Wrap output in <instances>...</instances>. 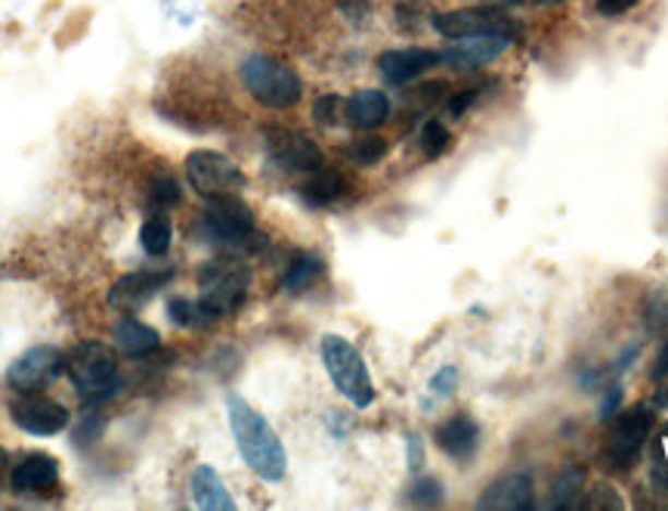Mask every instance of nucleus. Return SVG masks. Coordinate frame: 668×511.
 <instances>
[{"instance_id":"1","label":"nucleus","mask_w":668,"mask_h":511,"mask_svg":"<svg viewBox=\"0 0 668 511\" xmlns=\"http://www.w3.org/2000/svg\"><path fill=\"white\" fill-rule=\"evenodd\" d=\"M226 409H229V428H232L244 465L266 484L282 480L288 472V455L273 425L241 397H229Z\"/></svg>"},{"instance_id":"2","label":"nucleus","mask_w":668,"mask_h":511,"mask_svg":"<svg viewBox=\"0 0 668 511\" xmlns=\"http://www.w3.org/2000/svg\"><path fill=\"white\" fill-rule=\"evenodd\" d=\"M239 75L248 94L266 109H291L303 96V81L295 69L273 57H263V54L244 59Z\"/></svg>"},{"instance_id":"3","label":"nucleus","mask_w":668,"mask_h":511,"mask_svg":"<svg viewBox=\"0 0 668 511\" xmlns=\"http://www.w3.org/2000/svg\"><path fill=\"white\" fill-rule=\"evenodd\" d=\"M248 285H251V270L244 266V261L223 254L199 270V292H202L199 301L214 320H220L236 313L244 304Z\"/></svg>"},{"instance_id":"4","label":"nucleus","mask_w":668,"mask_h":511,"mask_svg":"<svg viewBox=\"0 0 668 511\" xmlns=\"http://www.w3.org/2000/svg\"><path fill=\"white\" fill-rule=\"evenodd\" d=\"M322 363L325 372L334 381V388L341 391V397H347L356 409H366L374 403V384H371L369 366L359 357V350L353 347L350 341L341 335H325L322 338Z\"/></svg>"},{"instance_id":"5","label":"nucleus","mask_w":668,"mask_h":511,"mask_svg":"<svg viewBox=\"0 0 668 511\" xmlns=\"http://www.w3.org/2000/svg\"><path fill=\"white\" fill-rule=\"evenodd\" d=\"M65 372L72 379L74 391L87 403H99V400L111 397L115 388H118V357L99 341L77 344L69 354V360H65Z\"/></svg>"},{"instance_id":"6","label":"nucleus","mask_w":668,"mask_h":511,"mask_svg":"<svg viewBox=\"0 0 668 511\" xmlns=\"http://www.w3.org/2000/svg\"><path fill=\"white\" fill-rule=\"evenodd\" d=\"M433 32L443 35L445 40H467V38H489V35H514L517 28L514 20L501 10V7H464V10H449V13H437L433 20Z\"/></svg>"},{"instance_id":"7","label":"nucleus","mask_w":668,"mask_h":511,"mask_svg":"<svg viewBox=\"0 0 668 511\" xmlns=\"http://www.w3.org/2000/svg\"><path fill=\"white\" fill-rule=\"evenodd\" d=\"M186 177L192 190L202 199H220V195H239L244 190V174L232 158L223 152L195 150L186 158Z\"/></svg>"},{"instance_id":"8","label":"nucleus","mask_w":668,"mask_h":511,"mask_svg":"<svg viewBox=\"0 0 668 511\" xmlns=\"http://www.w3.org/2000/svg\"><path fill=\"white\" fill-rule=\"evenodd\" d=\"M653 406L647 403H634L625 413H616L610 437H607V462L612 468H629L631 462L637 459V453L644 450V443L649 440L653 431Z\"/></svg>"},{"instance_id":"9","label":"nucleus","mask_w":668,"mask_h":511,"mask_svg":"<svg viewBox=\"0 0 668 511\" xmlns=\"http://www.w3.org/2000/svg\"><path fill=\"white\" fill-rule=\"evenodd\" d=\"M202 224L207 236L223 246H244L254 236V211L239 195H220V199H207Z\"/></svg>"},{"instance_id":"10","label":"nucleus","mask_w":668,"mask_h":511,"mask_svg":"<svg viewBox=\"0 0 668 511\" xmlns=\"http://www.w3.org/2000/svg\"><path fill=\"white\" fill-rule=\"evenodd\" d=\"M266 152L273 165L288 174H313L325 165L322 150L315 146L307 133L288 131V128H273L266 131Z\"/></svg>"},{"instance_id":"11","label":"nucleus","mask_w":668,"mask_h":511,"mask_svg":"<svg viewBox=\"0 0 668 511\" xmlns=\"http://www.w3.org/2000/svg\"><path fill=\"white\" fill-rule=\"evenodd\" d=\"M62 369H65V357L56 347H50V344L32 347L7 369V384L19 394H32L37 388L50 384Z\"/></svg>"},{"instance_id":"12","label":"nucleus","mask_w":668,"mask_h":511,"mask_svg":"<svg viewBox=\"0 0 668 511\" xmlns=\"http://www.w3.org/2000/svg\"><path fill=\"white\" fill-rule=\"evenodd\" d=\"M13 421H16L22 431L35 437H53L59 435L65 425H69V413L65 406H59L56 400L40 397V394H22L19 403H13Z\"/></svg>"},{"instance_id":"13","label":"nucleus","mask_w":668,"mask_h":511,"mask_svg":"<svg viewBox=\"0 0 668 511\" xmlns=\"http://www.w3.org/2000/svg\"><path fill=\"white\" fill-rule=\"evenodd\" d=\"M170 280V270H140V273H128L109 288V304L121 313H133L140 307H146Z\"/></svg>"},{"instance_id":"14","label":"nucleus","mask_w":668,"mask_h":511,"mask_svg":"<svg viewBox=\"0 0 668 511\" xmlns=\"http://www.w3.org/2000/svg\"><path fill=\"white\" fill-rule=\"evenodd\" d=\"M533 474L514 472L504 474L499 480H492L486 490H482L477 509L489 511H523L533 509Z\"/></svg>"},{"instance_id":"15","label":"nucleus","mask_w":668,"mask_h":511,"mask_svg":"<svg viewBox=\"0 0 668 511\" xmlns=\"http://www.w3.org/2000/svg\"><path fill=\"white\" fill-rule=\"evenodd\" d=\"M10 487L22 496H40V492H53L59 487V465L53 455L32 453L19 459L10 472Z\"/></svg>"},{"instance_id":"16","label":"nucleus","mask_w":668,"mask_h":511,"mask_svg":"<svg viewBox=\"0 0 668 511\" xmlns=\"http://www.w3.org/2000/svg\"><path fill=\"white\" fill-rule=\"evenodd\" d=\"M443 54L437 50H425V47H403V50H387L378 59L381 75L387 78L390 84H408L415 78H421L427 69L440 66Z\"/></svg>"},{"instance_id":"17","label":"nucleus","mask_w":668,"mask_h":511,"mask_svg":"<svg viewBox=\"0 0 668 511\" xmlns=\"http://www.w3.org/2000/svg\"><path fill=\"white\" fill-rule=\"evenodd\" d=\"M433 437H437V447L445 455H452L455 462H467L470 455L477 453V447H480V425L470 416L458 413V416L443 421Z\"/></svg>"},{"instance_id":"18","label":"nucleus","mask_w":668,"mask_h":511,"mask_svg":"<svg viewBox=\"0 0 668 511\" xmlns=\"http://www.w3.org/2000/svg\"><path fill=\"white\" fill-rule=\"evenodd\" d=\"M514 44V35H489V38H467L443 54V62H452L455 69H480L486 62L499 59Z\"/></svg>"},{"instance_id":"19","label":"nucleus","mask_w":668,"mask_h":511,"mask_svg":"<svg viewBox=\"0 0 668 511\" xmlns=\"http://www.w3.org/2000/svg\"><path fill=\"white\" fill-rule=\"evenodd\" d=\"M390 118V99L381 91H356L344 103V121L356 131H374Z\"/></svg>"},{"instance_id":"20","label":"nucleus","mask_w":668,"mask_h":511,"mask_svg":"<svg viewBox=\"0 0 668 511\" xmlns=\"http://www.w3.org/2000/svg\"><path fill=\"white\" fill-rule=\"evenodd\" d=\"M192 502L204 511H232L236 502L226 490V484L220 480V474L214 472L211 465H199L192 472Z\"/></svg>"},{"instance_id":"21","label":"nucleus","mask_w":668,"mask_h":511,"mask_svg":"<svg viewBox=\"0 0 668 511\" xmlns=\"http://www.w3.org/2000/svg\"><path fill=\"white\" fill-rule=\"evenodd\" d=\"M111 338L118 344V350L128 354V357H148V354H155L158 344H162V341H158V332H155L152 325L133 320V317H124V320L115 322Z\"/></svg>"},{"instance_id":"22","label":"nucleus","mask_w":668,"mask_h":511,"mask_svg":"<svg viewBox=\"0 0 668 511\" xmlns=\"http://www.w3.org/2000/svg\"><path fill=\"white\" fill-rule=\"evenodd\" d=\"M300 192H303V199H307L310 205H315V209L332 205V202H337V199L344 195V177H341L337 170H329L322 165V168L310 174V180L303 183V190Z\"/></svg>"},{"instance_id":"23","label":"nucleus","mask_w":668,"mask_h":511,"mask_svg":"<svg viewBox=\"0 0 668 511\" xmlns=\"http://www.w3.org/2000/svg\"><path fill=\"white\" fill-rule=\"evenodd\" d=\"M170 242H174V227H170V221H167L165 214H152L146 224L140 227V246L152 258L167 254Z\"/></svg>"},{"instance_id":"24","label":"nucleus","mask_w":668,"mask_h":511,"mask_svg":"<svg viewBox=\"0 0 668 511\" xmlns=\"http://www.w3.org/2000/svg\"><path fill=\"white\" fill-rule=\"evenodd\" d=\"M319 276H322V261L303 254V258H297L295 264L288 266V273H285V280H282V288L291 292V295H300V292H307Z\"/></svg>"},{"instance_id":"25","label":"nucleus","mask_w":668,"mask_h":511,"mask_svg":"<svg viewBox=\"0 0 668 511\" xmlns=\"http://www.w3.org/2000/svg\"><path fill=\"white\" fill-rule=\"evenodd\" d=\"M180 199H183L180 187H177V180L170 174H162V177L152 180V187H148V209L155 211V214H167L170 209H177Z\"/></svg>"},{"instance_id":"26","label":"nucleus","mask_w":668,"mask_h":511,"mask_svg":"<svg viewBox=\"0 0 668 511\" xmlns=\"http://www.w3.org/2000/svg\"><path fill=\"white\" fill-rule=\"evenodd\" d=\"M170 320L177 325H186V329H199V325H207L214 322V317L202 307V301H186V298H174L170 307H167Z\"/></svg>"},{"instance_id":"27","label":"nucleus","mask_w":668,"mask_h":511,"mask_svg":"<svg viewBox=\"0 0 668 511\" xmlns=\"http://www.w3.org/2000/svg\"><path fill=\"white\" fill-rule=\"evenodd\" d=\"M452 150V133L445 131L443 121H437V118H430V121H425V128H421V152H425V158H440L443 152Z\"/></svg>"},{"instance_id":"28","label":"nucleus","mask_w":668,"mask_h":511,"mask_svg":"<svg viewBox=\"0 0 668 511\" xmlns=\"http://www.w3.org/2000/svg\"><path fill=\"white\" fill-rule=\"evenodd\" d=\"M350 155L356 165H378L384 155H387V140L384 136H359V140H353L350 143Z\"/></svg>"},{"instance_id":"29","label":"nucleus","mask_w":668,"mask_h":511,"mask_svg":"<svg viewBox=\"0 0 668 511\" xmlns=\"http://www.w3.org/2000/svg\"><path fill=\"white\" fill-rule=\"evenodd\" d=\"M588 492V496H585V499H578V502H575L573 509H582V511H607V509H622V506H625V502H622V499H619V496H616V490H612L610 484H594L592 490H585Z\"/></svg>"},{"instance_id":"30","label":"nucleus","mask_w":668,"mask_h":511,"mask_svg":"<svg viewBox=\"0 0 668 511\" xmlns=\"http://www.w3.org/2000/svg\"><path fill=\"white\" fill-rule=\"evenodd\" d=\"M344 103H347V99H341L337 94L319 96V99H315V106H313L315 124H322V128H334V124H337V121L344 118Z\"/></svg>"},{"instance_id":"31","label":"nucleus","mask_w":668,"mask_h":511,"mask_svg":"<svg viewBox=\"0 0 668 511\" xmlns=\"http://www.w3.org/2000/svg\"><path fill=\"white\" fill-rule=\"evenodd\" d=\"M582 477H585V474L575 468V472H566L563 477H560V480H557L554 502H551V509H573V499H570V496L578 490Z\"/></svg>"},{"instance_id":"32","label":"nucleus","mask_w":668,"mask_h":511,"mask_svg":"<svg viewBox=\"0 0 668 511\" xmlns=\"http://www.w3.org/2000/svg\"><path fill=\"white\" fill-rule=\"evenodd\" d=\"M411 502H415V506H437V502H443L440 480H433V477L415 480V484H411Z\"/></svg>"},{"instance_id":"33","label":"nucleus","mask_w":668,"mask_h":511,"mask_svg":"<svg viewBox=\"0 0 668 511\" xmlns=\"http://www.w3.org/2000/svg\"><path fill=\"white\" fill-rule=\"evenodd\" d=\"M653 484L668 492V462H666V437L653 443Z\"/></svg>"},{"instance_id":"34","label":"nucleus","mask_w":668,"mask_h":511,"mask_svg":"<svg viewBox=\"0 0 668 511\" xmlns=\"http://www.w3.org/2000/svg\"><path fill=\"white\" fill-rule=\"evenodd\" d=\"M455 384H458V369H455V366H443V369L430 379V391H433V397H449V394L455 391Z\"/></svg>"},{"instance_id":"35","label":"nucleus","mask_w":668,"mask_h":511,"mask_svg":"<svg viewBox=\"0 0 668 511\" xmlns=\"http://www.w3.org/2000/svg\"><path fill=\"white\" fill-rule=\"evenodd\" d=\"M619 406H622V388L612 384V388H607L604 400H600V418H612L619 413Z\"/></svg>"},{"instance_id":"36","label":"nucleus","mask_w":668,"mask_h":511,"mask_svg":"<svg viewBox=\"0 0 668 511\" xmlns=\"http://www.w3.org/2000/svg\"><path fill=\"white\" fill-rule=\"evenodd\" d=\"M641 0H597V13H604V16H622V13H629V10H634Z\"/></svg>"},{"instance_id":"37","label":"nucleus","mask_w":668,"mask_h":511,"mask_svg":"<svg viewBox=\"0 0 668 511\" xmlns=\"http://www.w3.org/2000/svg\"><path fill=\"white\" fill-rule=\"evenodd\" d=\"M477 96H480V91H474V87H470V91H462V94L449 103V115H452V118L464 115L467 109H470V106H474V103H477Z\"/></svg>"},{"instance_id":"38","label":"nucleus","mask_w":668,"mask_h":511,"mask_svg":"<svg viewBox=\"0 0 668 511\" xmlns=\"http://www.w3.org/2000/svg\"><path fill=\"white\" fill-rule=\"evenodd\" d=\"M425 465V450H421V440L415 435H408V468L418 472Z\"/></svg>"},{"instance_id":"39","label":"nucleus","mask_w":668,"mask_h":511,"mask_svg":"<svg viewBox=\"0 0 668 511\" xmlns=\"http://www.w3.org/2000/svg\"><path fill=\"white\" fill-rule=\"evenodd\" d=\"M341 10H344L350 20H359V16L369 10V0H341Z\"/></svg>"},{"instance_id":"40","label":"nucleus","mask_w":668,"mask_h":511,"mask_svg":"<svg viewBox=\"0 0 668 511\" xmlns=\"http://www.w3.org/2000/svg\"><path fill=\"white\" fill-rule=\"evenodd\" d=\"M668 376V341L663 344V354L656 357V366H653V379L663 381Z\"/></svg>"},{"instance_id":"41","label":"nucleus","mask_w":668,"mask_h":511,"mask_svg":"<svg viewBox=\"0 0 668 511\" xmlns=\"http://www.w3.org/2000/svg\"><path fill=\"white\" fill-rule=\"evenodd\" d=\"M7 472V453H3V450H0V474Z\"/></svg>"},{"instance_id":"42","label":"nucleus","mask_w":668,"mask_h":511,"mask_svg":"<svg viewBox=\"0 0 668 511\" xmlns=\"http://www.w3.org/2000/svg\"><path fill=\"white\" fill-rule=\"evenodd\" d=\"M517 3H557V0H517Z\"/></svg>"}]
</instances>
